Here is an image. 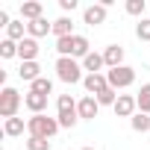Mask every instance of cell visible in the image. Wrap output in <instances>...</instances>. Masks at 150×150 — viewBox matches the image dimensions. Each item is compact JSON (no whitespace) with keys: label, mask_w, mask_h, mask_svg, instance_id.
Masks as SVG:
<instances>
[{"label":"cell","mask_w":150,"mask_h":150,"mask_svg":"<svg viewBox=\"0 0 150 150\" xmlns=\"http://www.w3.org/2000/svg\"><path fill=\"white\" fill-rule=\"evenodd\" d=\"M56 50L59 56H71V59H86L91 50H88V38L86 35H65V38H56Z\"/></svg>","instance_id":"obj_1"},{"label":"cell","mask_w":150,"mask_h":150,"mask_svg":"<svg viewBox=\"0 0 150 150\" xmlns=\"http://www.w3.org/2000/svg\"><path fill=\"white\" fill-rule=\"evenodd\" d=\"M56 121H59V127H62V129L77 127L80 112H77V100H74L71 94H59V100H56Z\"/></svg>","instance_id":"obj_2"},{"label":"cell","mask_w":150,"mask_h":150,"mask_svg":"<svg viewBox=\"0 0 150 150\" xmlns=\"http://www.w3.org/2000/svg\"><path fill=\"white\" fill-rule=\"evenodd\" d=\"M56 77H59L62 83H68V86L83 83V80H86V77H83V62L71 59V56H59V59H56Z\"/></svg>","instance_id":"obj_3"},{"label":"cell","mask_w":150,"mask_h":150,"mask_svg":"<svg viewBox=\"0 0 150 150\" xmlns=\"http://www.w3.org/2000/svg\"><path fill=\"white\" fill-rule=\"evenodd\" d=\"M59 129H62L59 121H56V118H47V115H33V118L27 121V135H35V138H47V141H50Z\"/></svg>","instance_id":"obj_4"},{"label":"cell","mask_w":150,"mask_h":150,"mask_svg":"<svg viewBox=\"0 0 150 150\" xmlns=\"http://www.w3.org/2000/svg\"><path fill=\"white\" fill-rule=\"evenodd\" d=\"M106 80H109V88H115V91L129 88V86L135 83V68H129V65L112 68V71H106Z\"/></svg>","instance_id":"obj_5"},{"label":"cell","mask_w":150,"mask_h":150,"mask_svg":"<svg viewBox=\"0 0 150 150\" xmlns=\"http://www.w3.org/2000/svg\"><path fill=\"white\" fill-rule=\"evenodd\" d=\"M21 103H24V97H21L15 88L3 86V91H0V115H3L6 121H9V118H18V109H21Z\"/></svg>","instance_id":"obj_6"},{"label":"cell","mask_w":150,"mask_h":150,"mask_svg":"<svg viewBox=\"0 0 150 150\" xmlns=\"http://www.w3.org/2000/svg\"><path fill=\"white\" fill-rule=\"evenodd\" d=\"M106 15H109V9H106L103 3H91V6L83 12V24H88V27H100V24H106Z\"/></svg>","instance_id":"obj_7"},{"label":"cell","mask_w":150,"mask_h":150,"mask_svg":"<svg viewBox=\"0 0 150 150\" xmlns=\"http://www.w3.org/2000/svg\"><path fill=\"white\" fill-rule=\"evenodd\" d=\"M112 109H115V115H118V118H132V115L138 112L135 94H121V97H118V103H115Z\"/></svg>","instance_id":"obj_8"},{"label":"cell","mask_w":150,"mask_h":150,"mask_svg":"<svg viewBox=\"0 0 150 150\" xmlns=\"http://www.w3.org/2000/svg\"><path fill=\"white\" fill-rule=\"evenodd\" d=\"M83 86H86V91H88L91 97H97L100 91H106V88H109V80H106V74H86Z\"/></svg>","instance_id":"obj_9"},{"label":"cell","mask_w":150,"mask_h":150,"mask_svg":"<svg viewBox=\"0 0 150 150\" xmlns=\"http://www.w3.org/2000/svg\"><path fill=\"white\" fill-rule=\"evenodd\" d=\"M77 112H80V118H83V121H94V118H97V112H100V103H97V97L86 94V97L77 103Z\"/></svg>","instance_id":"obj_10"},{"label":"cell","mask_w":150,"mask_h":150,"mask_svg":"<svg viewBox=\"0 0 150 150\" xmlns=\"http://www.w3.org/2000/svg\"><path fill=\"white\" fill-rule=\"evenodd\" d=\"M18 56H21V62H35V56H38V41L35 38H24V41H18Z\"/></svg>","instance_id":"obj_11"},{"label":"cell","mask_w":150,"mask_h":150,"mask_svg":"<svg viewBox=\"0 0 150 150\" xmlns=\"http://www.w3.org/2000/svg\"><path fill=\"white\" fill-rule=\"evenodd\" d=\"M103 62H106L109 71H112V68H121V65H124V47H121V44H109V47L103 50Z\"/></svg>","instance_id":"obj_12"},{"label":"cell","mask_w":150,"mask_h":150,"mask_svg":"<svg viewBox=\"0 0 150 150\" xmlns=\"http://www.w3.org/2000/svg\"><path fill=\"white\" fill-rule=\"evenodd\" d=\"M24 106H27L33 115H44V109H47V97H44V94L30 91V94H24Z\"/></svg>","instance_id":"obj_13"},{"label":"cell","mask_w":150,"mask_h":150,"mask_svg":"<svg viewBox=\"0 0 150 150\" xmlns=\"http://www.w3.org/2000/svg\"><path fill=\"white\" fill-rule=\"evenodd\" d=\"M21 15L33 24V21H38V18H44V6L38 3V0H27V3H21Z\"/></svg>","instance_id":"obj_14"},{"label":"cell","mask_w":150,"mask_h":150,"mask_svg":"<svg viewBox=\"0 0 150 150\" xmlns=\"http://www.w3.org/2000/svg\"><path fill=\"white\" fill-rule=\"evenodd\" d=\"M27 33H30V38H41V35H47V33H53V24H50L47 18H38V21H33V24H27Z\"/></svg>","instance_id":"obj_15"},{"label":"cell","mask_w":150,"mask_h":150,"mask_svg":"<svg viewBox=\"0 0 150 150\" xmlns=\"http://www.w3.org/2000/svg\"><path fill=\"white\" fill-rule=\"evenodd\" d=\"M24 129H27L24 118H9V121H3V135H6V138H18V135H24Z\"/></svg>","instance_id":"obj_16"},{"label":"cell","mask_w":150,"mask_h":150,"mask_svg":"<svg viewBox=\"0 0 150 150\" xmlns=\"http://www.w3.org/2000/svg\"><path fill=\"white\" fill-rule=\"evenodd\" d=\"M103 65H106V62H103V53H94V50L83 59V71H88V74H100Z\"/></svg>","instance_id":"obj_17"},{"label":"cell","mask_w":150,"mask_h":150,"mask_svg":"<svg viewBox=\"0 0 150 150\" xmlns=\"http://www.w3.org/2000/svg\"><path fill=\"white\" fill-rule=\"evenodd\" d=\"M41 68H38V62H21V71H18V77L21 80H27V83H35L41 74H38Z\"/></svg>","instance_id":"obj_18"},{"label":"cell","mask_w":150,"mask_h":150,"mask_svg":"<svg viewBox=\"0 0 150 150\" xmlns=\"http://www.w3.org/2000/svg\"><path fill=\"white\" fill-rule=\"evenodd\" d=\"M53 35H56V38L74 35V24H71V18H56V21H53Z\"/></svg>","instance_id":"obj_19"},{"label":"cell","mask_w":150,"mask_h":150,"mask_svg":"<svg viewBox=\"0 0 150 150\" xmlns=\"http://www.w3.org/2000/svg\"><path fill=\"white\" fill-rule=\"evenodd\" d=\"M135 103H138V112L150 115V83H144V86L138 88V94H135Z\"/></svg>","instance_id":"obj_20"},{"label":"cell","mask_w":150,"mask_h":150,"mask_svg":"<svg viewBox=\"0 0 150 150\" xmlns=\"http://www.w3.org/2000/svg\"><path fill=\"white\" fill-rule=\"evenodd\" d=\"M30 91H35V94H44V97H50V94H53V80H47V77H38L35 83H30Z\"/></svg>","instance_id":"obj_21"},{"label":"cell","mask_w":150,"mask_h":150,"mask_svg":"<svg viewBox=\"0 0 150 150\" xmlns=\"http://www.w3.org/2000/svg\"><path fill=\"white\" fill-rule=\"evenodd\" d=\"M129 127H132L135 132H150V115H144V112H135V115L129 118Z\"/></svg>","instance_id":"obj_22"},{"label":"cell","mask_w":150,"mask_h":150,"mask_svg":"<svg viewBox=\"0 0 150 150\" xmlns=\"http://www.w3.org/2000/svg\"><path fill=\"white\" fill-rule=\"evenodd\" d=\"M6 38L9 41H24L27 35H24V21H12L9 27H6Z\"/></svg>","instance_id":"obj_23"},{"label":"cell","mask_w":150,"mask_h":150,"mask_svg":"<svg viewBox=\"0 0 150 150\" xmlns=\"http://www.w3.org/2000/svg\"><path fill=\"white\" fill-rule=\"evenodd\" d=\"M118 97H121V94H118L115 88H106V91H100V94H97V103H100V106H115V103H118Z\"/></svg>","instance_id":"obj_24"},{"label":"cell","mask_w":150,"mask_h":150,"mask_svg":"<svg viewBox=\"0 0 150 150\" xmlns=\"http://www.w3.org/2000/svg\"><path fill=\"white\" fill-rule=\"evenodd\" d=\"M0 56H3V59H12V56H18V41H9V38H3V41H0Z\"/></svg>","instance_id":"obj_25"},{"label":"cell","mask_w":150,"mask_h":150,"mask_svg":"<svg viewBox=\"0 0 150 150\" xmlns=\"http://www.w3.org/2000/svg\"><path fill=\"white\" fill-rule=\"evenodd\" d=\"M27 150H50V141H47V138L30 135V138H27Z\"/></svg>","instance_id":"obj_26"},{"label":"cell","mask_w":150,"mask_h":150,"mask_svg":"<svg viewBox=\"0 0 150 150\" xmlns=\"http://www.w3.org/2000/svg\"><path fill=\"white\" fill-rule=\"evenodd\" d=\"M135 35H138L141 41H150V18H141V21H138V27H135Z\"/></svg>","instance_id":"obj_27"},{"label":"cell","mask_w":150,"mask_h":150,"mask_svg":"<svg viewBox=\"0 0 150 150\" xmlns=\"http://www.w3.org/2000/svg\"><path fill=\"white\" fill-rule=\"evenodd\" d=\"M144 6H147L144 0H127V12L129 15H141L144 18Z\"/></svg>","instance_id":"obj_28"},{"label":"cell","mask_w":150,"mask_h":150,"mask_svg":"<svg viewBox=\"0 0 150 150\" xmlns=\"http://www.w3.org/2000/svg\"><path fill=\"white\" fill-rule=\"evenodd\" d=\"M59 6L65 12H74V9H77V0H59Z\"/></svg>","instance_id":"obj_29"},{"label":"cell","mask_w":150,"mask_h":150,"mask_svg":"<svg viewBox=\"0 0 150 150\" xmlns=\"http://www.w3.org/2000/svg\"><path fill=\"white\" fill-rule=\"evenodd\" d=\"M83 150H94V147H83Z\"/></svg>","instance_id":"obj_30"}]
</instances>
